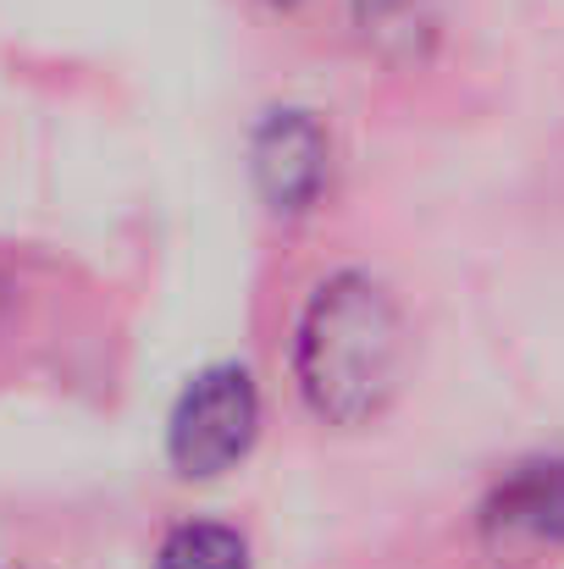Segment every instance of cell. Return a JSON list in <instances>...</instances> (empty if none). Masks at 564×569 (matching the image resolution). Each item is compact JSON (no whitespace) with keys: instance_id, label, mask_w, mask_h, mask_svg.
<instances>
[{"instance_id":"obj_1","label":"cell","mask_w":564,"mask_h":569,"mask_svg":"<svg viewBox=\"0 0 564 569\" xmlns=\"http://www.w3.org/2000/svg\"><path fill=\"white\" fill-rule=\"evenodd\" d=\"M404 377V310L372 271H333L294 321V381L321 426H372Z\"/></svg>"},{"instance_id":"obj_2","label":"cell","mask_w":564,"mask_h":569,"mask_svg":"<svg viewBox=\"0 0 564 569\" xmlns=\"http://www.w3.org/2000/svg\"><path fill=\"white\" fill-rule=\"evenodd\" d=\"M260 426V392L244 366H210L184 387L172 426H167V453L184 476H221L232 470Z\"/></svg>"},{"instance_id":"obj_3","label":"cell","mask_w":564,"mask_h":569,"mask_svg":"<svg viewBox=\"0 0 564 569\" xmlns=\"http://www.w3.org/2000/svg\"><path fill=\"white\" fill-rule=\"evenodd\" d=\"M249 172H255V193L271 216L299 221L321 204V193L333 183V133L321 128L316 111L277 106L255 122Z\"/></svg>"},{"instance_id":"obj_4","label":"cell","mask_w":564,"mask_h":569,"mask_svg":"<svg viewBox=\"0 0 564 569\" xmlns=\"http://www.w3.org/2000/svg\"><path fill=\"white\" fill-rule=\"evenodd\" d=\"M482 531L493 542L564 548V459L515 465L482 503Z\"/></svg>"},{"instance_id":"obj_5","label":"cell","mask_w":564,"mask_h":569,"mask_svg":"<svg viewBox=\"0 0 564 569\" xmlns=\"http://www.w3.org/2000/svg\"><path fill=\"white\" fill-rule=\"evenodd\" d=\"M156 569H249V542L232 526L194 520V526H178L161 542Z\"/></svg>"},{"instance_id":"obj_6","label":"cell","mask_w":564,"mask_h":569,"mask_svg":"<svg viewBox=\"0 0 564 569\" xmlns=\"http://www.w3.org/2000/svg\"><path fill=\"white\" fill-rule=\"evenodd\" d=\"M11 305H17V288H11V277L0 271V327H6V316H11Z\"/></svg>"},{"instance_id":"obj_7","label":"cell","mask_w":564,"mask_h":569,"mask_svg":"<svg viewBox=\"0 0 564 569\" xmlns=\"http://www.w3.org/2000/svg\"><path fill=\"white\" fill-rule=\"evenodd\" d=\"M260 6H271V11H299L305 0H260Z\"/></svg>"}]
</instances>
